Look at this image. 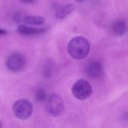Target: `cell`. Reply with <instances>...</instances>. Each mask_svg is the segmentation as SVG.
I'll use <instances>...</instances> for the list:
<instances>
[{
	"label": "cell",
	"instance_id": "30bf717a",
	"mask_svg": "<svg viewBox=\"0 0 128 128\" xmlns=\"http://www.w3.org/2000/svg\"><path fill=\"white\" fill-rule=\"evenodd\" d=\"M22 22L27 25H34V26H39L42 25L46 22V20L42 16H26L22 19Z\"/></svg>",
	"mask_w": 128,
	"mask_h": 128
},
{
	"label": "cell",
	"instance_id": "5bb4252c",
	"mask_svg": "<svg viewBox=\"0 0 128 128\" xmlns=\"http://www.w3.org/2000/svg\"><path fill=\"white\" fill-rule=\"evenodd\" d=\"M7 33V32L4 30V29H2L0 28V35H3V34H5Z\"/></svg>",
	"mask_w": 128,
	"mask_h": 128
},
{
	"label": "cell",
	"instance_id": "ba28073f",
	"mask_svg": "<svg viewBox=\"0 0 128 128\" xmlns=\"http://www.w3.org/2000/svg\"><path fill=\"white\" fill-rule=\"evenodd\" d=\"M46 31V28H34L30 27L26 25H20L17 28L18 33L25 35H32V34H37L40 33H43Z\"/></svg>",
	"mask_w": 128,
	"mask_h": 128
},
{
	"label": "cell",
	"instance_id": "2e32d148",
	"mask_svg": "<svg viewBox=\"0 0 128 128\" xmlns=\"http://www.w3.org/2000/svg\"><path fill=\"white\" fill-rule=\"evenodd\" d=\"M0 128H1V123H0Z\"/></svg>",
	"mask_w": 128,
	"mask_h": 128
},
{
	"label": "cell",
	"instance_id": "277c9868",
	"mask_svg": "<svg viewBox=\"0 0 128 128\" xmlns=\"http://www.w3.org/2000/svg\"><path fill=\"white\" fill-rule=\"evenodd\" d=\"M46 106L50 115L53 117L60 116L64 111V102L57 94H52L46 99Z\"/></svg>",
	"mask_w": 128,
	"mask_h": 128
},
{
	"label": "cell",
	"instance_id": "8fae6325",
	"mask_svg": "<svg viewBox=\"0 0 128 128\" xmlns=\"http://www.w3.org/2000/svg\"><path fill=\"white\" fill-rule=\"evenodd\" d=\"M35 98H36V99H37L38 101H39V102H44L46 99V93H45V92L44 90L40 89V90H38L36 92Z\"/></svg>",
	"mask_w": 128,
	"mask_h": 128
},
{
	"label": "cell",
	"instance_id": "7a4b0ae2",
	"mask_svg": "<svg viewBox=\"0 0 128 128\" xmlns=\"http://www.w3.org/2000/svg\"><path fill=\"white\" fill-rule=\"evenodd\" d=\"M92 93L91 84L86 80L81 79L77 80L72 87V94L78 100H83L88 98Z\"/></svg>",
	"mask_w": 128,
	"mask_h": 128
},
{
	"label": "cell",
	"instance_id": "8992f818",
	"mask_svg": "<svg viewBox=\"0 0 128 128\" xmlns=\"http://www.w3.org/2000/svg\"><path fill=\"white\" fill-rule=\"evenodd\" d=\"M104 70L103 64L98 60H92L88 62L86 67V72L87 75L93 79L100 77L104 74Z\"/></svg>",
	"mask_w": 128,
	"mask_h": 128
},
{
	"label": "cell",
	"instance_id": "3957f363",
	"mask_svg": "<svg viewBox=\"0 0 128 128\" xmlns=\"http://www.w3.org/2000/svg\"><path fill=\"white\" fill-rule=\"evenodd\" d=\"M33 112V106L31 102L26 99H20L13 105V113L19 119L29 118Z\"/></svg>",
	"mask_w": 128,
	"mask_h": 128
},
{
	"label": "cell",
	"instance_id": "9a60e30c",
	"mask_svg": "<svg viewBox=\"0 0 128 128\" xmlns=\"http://www.w3.org/2000/svg\"><path fill=\"white\" fill-rule=\"evenodd\" d=\"M77 2H83V1H85V0H76Z\"/></svg>",
	"mask_w": 128,
	"mask_h": 128
},
{
	"label": "cell",
	"instance_id": "4fadbf2b",
	"mask_svg": "<svg viewBox=\"0 0 128 128\" xmlns=\"http://www.w3.org/2000/svg\"><path fill=\"white\" fill-rule=\"evenodd\" d=\"M22 2H23V3H26V4H28V3H32V2H33L34 0H20Z\"/></svg>",
	"mask_w": 128,
	"mask_h": 128
},
{
	"label": "cell",
	"instance_id": "7c38bea8",
	"mask_svg": "<svg viewBox=\"0 0 128 128\" xmlns=\"http://www.w3.org/2000/svg\"><path fill=\"white\" fill-rule=\"evenodd\" d=\"M23 16H22V14L21 12H16L14 14V20L17 22H20L21 21H22V19H23Z\"/></svg>",
	"mask_w": 128,
	"mask_h": 128
},
{
	"label": "cell",
	"instance_id": "9c48e42d",
	"mask_svg": "<svg viewBox=\"0 0 128 128\" xmlns=\"http://www.w3.org/2000/svg\"><path fill=\"white\" fill-rule=\"evenodd\" d=\"M75 10V6L73 4H66L63 7L59 8L56 13V16L58 19H64L68 15L71 14L74 10Z\"/></svg>",
	"mask_w": 128,
	"mask_h": 128
},
{
	"label": "cell",
	"instance_id": "6da1fadb",
	"mask_svg": "<svg viewBox=\"0 0 128 128\" xmlns=\"http://www.w3.org/2000/svg\"><path fill=\"white\" fill-rule=\"evenodd\" d=\"M90 51V44L83 37H75L71 39L68 45V52L74 59L81 60L88 56Z\"/></svg>",
	"mask_w": 128,
	"mask_h": 128
},
{
	"label": "cell",
	"instance_id": "52a82bcc",
	"mask_svg": "<svg viewBox=\"0 0 128 128\" xmlns=\"http://www.w3.org/2000/svg\"><path fill=\"white\" fill-rule=\"evenodd\" d=\"M127 32V24L124 20H116L112 26V32L115 36H123Z\"/></svg>",
	"mask_w": 128,
	"mask_h": 128
},
{
	"label": "cell",
	"instance_id": "5b68a950",
	"mask_svg": "<svg viewBox=\"0 0 128 128\" xmlns=\"http://www.w3.org/2000/svg\"><path fill=\"white\" fill-rule=\"evenodd\" d=\"M26 65L25 56L20 52H13L7 58L6 66L12 72H19Z\"/></svg>",
	"mask_w": 128,
	"mask_h": 128
}]
</instances>
